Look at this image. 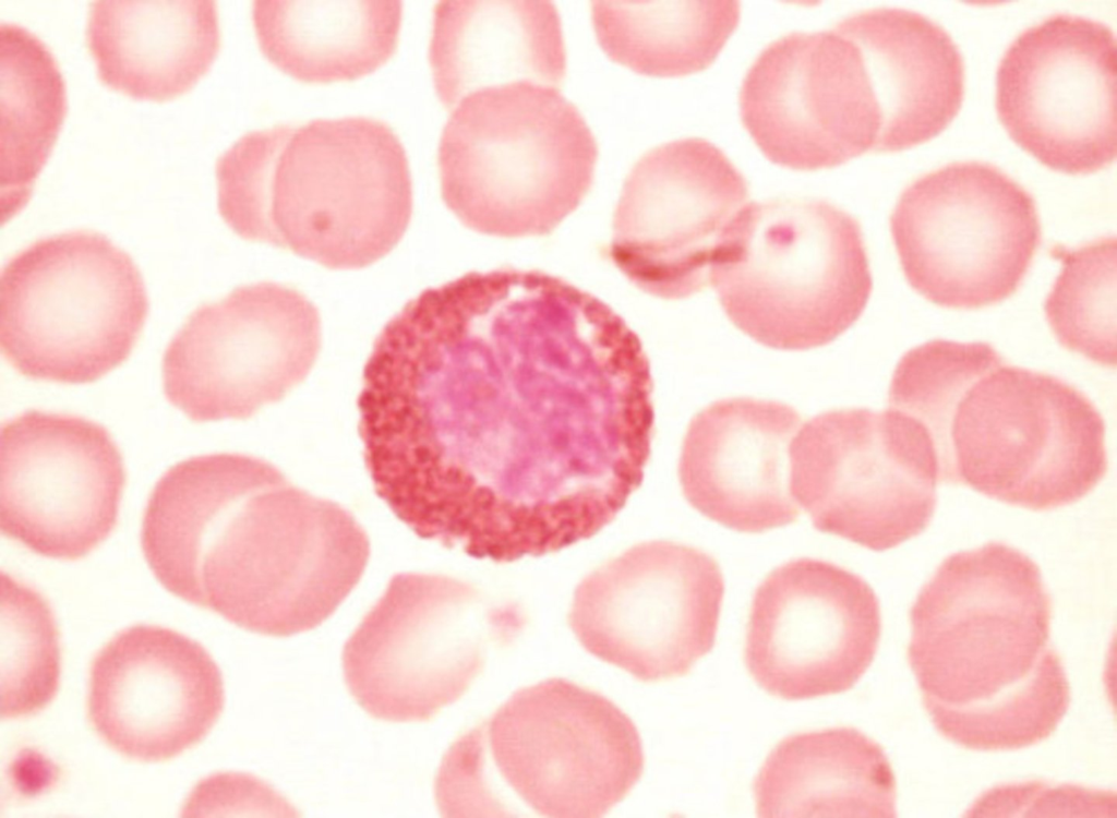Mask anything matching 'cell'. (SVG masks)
I'll return each instance as SVG.
<instances>
[{
	"instance_id": "6da1fadb",
	"label": "cell",
	"mask_w": 1117,
	"mask_h": 818,
	"mask_svg": "<svg viewBox=\"0 0 1117 818\" xmlns=\"http://www.w3.org/2000/svg\"><path fill=\"white\" fill-rule=\"evenodd\" d=\"M653 381L625 320L552 274L470 272L383 326L358 397L379 497L418 537L496 563L557 553L641 485Z\"/></svg>"
},
{
	"instance_id": "7a4b0ae2",
	"label": "cell",
	"mask_w": 1117,
	"mask_h": 818,
	"mask_svg": "<svg viewBox=\"0 0 1117 818\" xmlns=\"http://www.w3.org/2000/svg\"><path fill=\"white\" fill-rule=\"evenodd\" d=\"M141 543L166 590L273 637L329 618L359 584L371 551L344 506L239 453L168 469L144 509Z\"/></svg>"
},
{
	"instance_id": "3957f363",
	"label": "cell",
	"mask_w": 1117,
	"mask_h": 818,
	"mask_svg": "<svg viewBox=\"0 0 1117 818\" xmlns=\"http://www.w3.org/2000/svg\"><path fill=\"white\" fill-rule=\"evenodd\" d=\"M1038 566L1001 542L949 555L911 608L909 661L935 727L974 750L1049 737L1070 693Z\"/></svg>"
},
{
	"instance_id": "277c9868",
	"label": "cell",
	"mask_w": 1117,
	"mask_h": 818,
	"mask_svg": "<svg viewBox=\"0 0 1117 818\" xmlns=\"http://www.w3.org/2000/svg\"><path fill=\"white\" fill-rule=\"evenodd\" d=\"M215 175L219 215L236 234L329 269L380 261L412 215L406 151L368 117L249 132L219 156Z\"/></svg>"
},
{
	"instance_id": "5b68a950",
	"label": "cell",
	"mask_w": 1117,
	"mask_h": 818,
	"mask_svg": "<svg viewBox=\"0 0 1117 818\" xmlns=\"http://www.w3.org/2000/svg\"><path fill=\"white\" fill-rule=\"evenodd\" d=\"M645 766L634 722L565 678L516 690L449 746L434 792L444 817L598 818Z\"/></svg>"
},
{
	"instance_id": "8992f818",
	"label": "cell",
	"mask_w": 1117,
	"mask_h": 818,
	"mask_svg": "<svg viewBox=\"0 0 1117 818\" xmlns=\"http://www.w3.org/2000/svg\"><path fill=\"white\" fill-rule=\"evenodd\" d=\"M597 159L585 118L556 87L491 86L463 98L444 125L441 194L478 233L545 236L582 202Z\"/></svg>"
},
{
	"instance_id": "52a82bcc",
	"label": "cell",
	"mask_w": 1117,
	"mask_h": 818,
	"mask_svg": "<svg viewBox=\"0 0 1117 818\" xmlns=\"http://www.w3.org/2000/svg\"><path fill=\"white\" fill-rule=\"evenodd\" d=\"M709 284L735 327L779 350L833 341L873 289L858 221L818 199L747 203L720 243Z\"/></svg>"
},
{
	"instance_id": "ba28073f",
	"label": "cell",
	"mask_w": 1117,
	"mask_h": 818,
	"mask_svg": "<svg viewBox=\"0 0 1117 818\" xmlns=\"http://www.w3.org/2000/svg\"><path fill=\"white\" fill-rule=\"evenodd\" d=\"M938 436L939 481L1031 510L1079 501L1107 470L1105 424L1092 401L998 352L963 388Z\"/></svg>"
},
{
	"instance_id": "9c48e42d",
	"label": "cell",
	"mask_w": 1117,
	"mask_h": 818,
	"mask_svg": "<svg viewBox=\"0 0 1117 818\" xmlns=\"http://www.w3.org/2000/svg\"><path fill=\"white\" fill-rule=\"evenodd\" d=\"M0 347L31 380L98 381L131 354L149 303L133 258L89 230L41 238L0 275Z\"/></svg>"
},
{
	"instance_id": "30bf717a",
	"label": "cell",
	"mask_w": 1117,
	"mask_h": 818,
	"mask_svg": "<svg viewBox=\"0 0 1117 818\" xmlns=\"http://www.w3.org/2000/svg\"><path fill=\"white\" fill-rule=\"evenodd\" d=\"M524 626L512 602L441 574H395L346 641L345 683L358 705L387 722H427L457 701L492 645Z\"/></svg>"
},
{
	"instance_id": "8fae6325",
	"label": "cell",
	"mask_w": 1117,
	"mask_h": 818,
	"mask_svg": "<svg viewBox=\"0 0 1117 818\" xmlns=\"http://www.w3.org/2000/svg\"><path fill=\"white\" fill-rule=\"evenodd\" d=\"M790 491L820 532L872 551L922 533L934 515L939 462L927 428L896 409L828 410L789 448Z\"/></svg>"
},
{
	"instance_id": "7c38bea8",
	"label": "cell",
	"mask_w": 1117,
	"mask_h": 818,
	"mask_svg": "<svg viewBox=\"0 0 1117 818\" xmlns=\"http://www.w3.org/2000/svg\"><path fill=\"white\" fill-rule=\"evenodd\" d=\"M890 230L910 286L934 304L962 310L1012 296L1041 242L1033 196L996 166L974 160L913 181Z\"/></svg>"
},
{
	"instance_id": "4fadbf2b",
	"label": "cell",
	"mask_w": 1117,
	"mask_h": 818,
	"mask_svg": "<svg viewBox=\"0 0 1117 818\" xmlns=\"http://www.w3.org/2000/svg\"><path fill=\"white\" fill-rule=\"evenodd\" d=\"M724 596L717 561L687 544H635L577 585L568 624L593 657L642 682L686 675L711 651Z\"/></svg>"
},
{
	"instance_id": "5bb4252c",
	"label": "cell",
	"mask_w": 1117,
	"mask_h": 818,
	"mask_svg": "<svg viewBox=\"0 0 1117 818\" xmlns=\"http://www.w3.org/2000/svg\"><path fill=\"white\" fill-rule=\"evenodd\" d=\"M321 344L319 310L303 293L244 285L195 309L171 338L164 393L194 422L249 419L307 378Z\"/></svg>"
},
{
	"instance_id": "9a60e30c",
	"label": "cell",
	"mask_w": 1117,
	"mask_h": 818,
	"mask_svg": "<svg viewBox=\"0 0 1117 818\" xmlns=\"http://www.w3.org/2000/svg\"><path fill=\"white\" fill-rule=\"evenodd\" d=\"M1002 127L1044 166L1089 175L1116 157V39L1093 19L1055 14L1023 31L996 73Z\"/></svg>"
},
{
	"instance_id": "2e32d148",
	"label": "cell",
	"mask_w": 1117,
	"mask_h": 818,
	"mask_svg": "<svg viewBox=\"0 0 1117 818\" xmlns=\"http://www.w3.org/2000/svg\"><path fill=\"white\" fill-rule=\"evenodd\" d=\"M740 170L711 142L674 140L645 153L616 204L610 256L638 289L690 297L709 284L720 243L747 204Z\"/></svg>"
},
{
	"instance_id": "e0dca14e",
	"label": "cell",
	"mask_w": 1117,
	"mask_h": 818,
	"mask_svg": "<svg viewBox=\"0 0 1117 818\" xmlns=\"http://www.w3.org/2000/svg\"><path fill=\"white\" fill-rule=\"evenodd\" d=\"M0 469L1 531L32 552L74 561L112 532L125 471L101 424L24 411L1 424Z\"/></svg>"
},
{
	"instance_id": "ac0fdd59",
	"label": "cell",
	"mask_w": 1117,
	"mask_h": 818,
	"mask_svg": "<svg viewBox=\"0 0 1117 818\" xmlns=\"http://www.w3.org/2000/svg\"><path fill=\"white\" fill-rule=\"evenodd\" d=\"M881 615L873 588L834 563L791 560L770 572L750 605L744 661L753 679L785 700L851 689L870 666Z\"/></svg>"
},
{
	"instance_id": "d6986e66",
	"label": "cell",
	"mask_w": 1117,
	"mask_h": 818,
	"mask_svg": "<svg viewBox=\"0 0 1117 818\" xmlns=\"http://www.w3.org/2000/svg\"><path fill=\"white\" fill-rule=\"evenodd\" d=\"M738 104L754 143L778 166L814 171L877 152L863 56L839 23L770 43L748 69Z\"/></svg>"
},
{
	"instance_id": "ffe728a7",
	"label": "cell",
	"mask_w": 1117,
	"mask_h": 818,
	"mask_svg": "<svg viewBox=\"0 0 1117 818\" xmlns=\"http://www.w3.org/2000/svg\"><path fill=\"white\" fill-rule=\"evenodd\" d=\"M225 703L221 672L197 641L139 624L116 634L89 669L88 720L120 755L169 760L213 729Z\"/></svg>"
},
{
	"instance_id": "44dd1931",
	"label": "cell",
	"mask_w": 1117,
	"mask_h": 818,
	"mask_svg": "<svg viewBox=\"0 0 1117 818\" xmlns=\"http://www.w3.org/2000/svg\"><path fill=\"white\" fill-rule=\"evenodd\" d=\"M797 410L777 400L723 398L688 423L678 458L684 497L729 529L759 533L792 524L800 507L790 491V444Z\"/></svg>"
},
{
	"instance_id": "7402d4cb",
	"label": "cell",
	"mask_w": 1117,
	"mask_h": 818,
	"mask_svg": "<svg viewBox=\"0 0 1117 818\" xmlns=\"http://www.w3.org/2000/svg\"><path fill=\"white\" fill-rule=\"evenodd\" d=\"M839 24L857 43L875 106L877 152H899L941 133L964 97V63L950 35L927 16L868 9Z\"/></svg>"
},
{
	"instance_id": "603a6c76",
	"label": "cell",
	"mask_w": 1117,
	"mask_h": 818,
	"mask_svg": "<svg viewBox=\"0 0 1117 818\" xmlns=\"http://www.w3.org/2000/svg\"><path fill=\"white\" fill-rule=\"evenodd\" d=\"M429 62L447 109L514 82L556 87L566 74L560 14L548 0H448L433 11Z\"/></svg>"
},
{
	"instance_id": "cb8c5ba5",
	"label": "cell",
	"mask_w": 1117,
	"mask_h": 818,
	"mask_svg": "<svg viewBox=\"0 0 1117 818\" xmlns=\"http://www.w3.org/2000/svg\"><path fill=\"white\" fill-rule=\"evenodd\" d=\"M86 41L104 85L136 100H170L188 93L218 55L216 2L93 1Z\"/></svg>"
},
{
	"instance_id": "d4e9b609",
	"label": "cell",
	"mask_w": 1117,
	"mask_h": 818,
	"mask_svg": "<svg viewBox=\"0 0 1117 818\" xmlns=\"http://www.w3.org/2000/svg\"><path fill=\"white\" fill-rule=\"evenodd\" d=\"M757 816L896 817L897 791L884 748L849 726L783 738L753 785Z\"/></svg>"
},
{
	"instance_id": "484cf974",
	"label": "cell",
	"mask_w": 1117,
	"mask_h": 818,
	"mask_svg": "<svg viewBox=\"0 0 1117 818\" xmlns=\"http://www.w3.org/2000/svg\"><path fill=\"white\" fill-rule=\"evenodd\" d=\"M403 2L382 0H264L252 4L263 56L305 83L352 81L394 55Z\"/></svg>"
},
{
	"instance_id": "4316f807",
	"label": "cell",
	"mask_w": 1117,
	"mask_h": 818,
	"mask_svg": "<svg viewBox=\"0 0 1117 818\" xmlns=\"http://www.w3.org/2000/svg\"><path fill=\"white\" fill-rule=\"evenodd\" d=\"M741 17L734 0L591 1L597 40L614 62L658 77L707 69Z\"/></svg>"
},
{
	"instance_id": "83f0119b",
	"label": "cell",
	"mask_w": 1117,
	"mask_h": 818,
	"mask_svg": "<svg viewBox=\"0 0 1117 818\" xmlns=\"http://www.w3.org/2000/svg\"><path fill=\"white\" fill-rule=\"evenodd\" d=\"M1 200L10 216L28 201L67 113L65 84L48 47L1 24Z\"/></svg>"
},
{
	"instance_id": "f1b7e54d",
	"label": "cell",
	"mask_w": 1117,
	"mask_h": 818,
	"mask_svg": "<svg viewBox=\"0 0 1117 818\" xmlns=\"http://www.w3.org/2000/svg\"><path fill=\"white\" fill-rule=\"evenodd\" d=\"M1061 269L1044 303L1047 323L1066 349L1116 365V239L1076 250L1058 248Z\"/></svg>"
},
{
	"instance_id": "f546056e",
	"label": "cell",
	"mask_w": 1117,
	"mask_h": 818,
	"mask_svg": "<svg viewBox=\"0 0 1117 818\" xmlns=\"http://www.w3.org/2000/svg\"><path fill=\"white\" fill-rule=\"evenodd\" d=\"M59 681V635L48 602L2 573L1 717L39 712L56 696Z\"/></svg>"
},
{
	"instance_id": "4dcf8cb0",
	"label": "cell",
	"mask_w": 1117,
	"mask_h": 818,
	"mask_svg": "<svg viewBox=\"0 0 1117 818\" xmlns=\"http://www.w3.org/2000/svg\"><path fill=\"white\" fill-rule=\"evenodd\" d=\"M41 758V756L37 757L36 753L35 756H29L25 753V756L14 761L12 775L21 792L35 794L51 782V775H53L52 765Z\"/></svg>"
}]
</instances>
